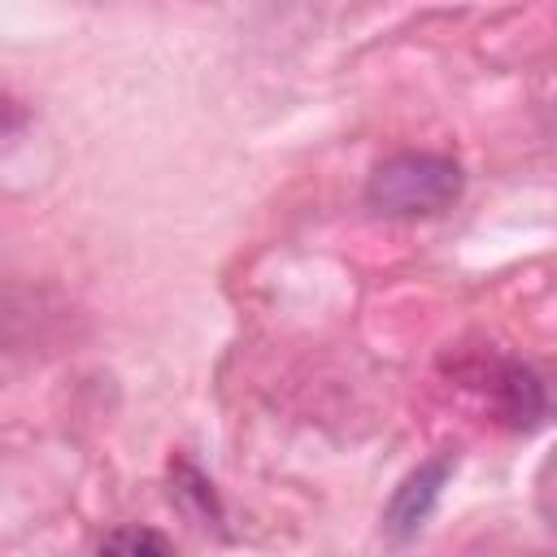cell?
Returning <instances> with one entry per match:
<instances>
[{
    "mask_svg": "<svg viewBox=\"0 0 557 557\" xmlns=\"http://www.w3.org/2000/svg\"><path fill=\"white\" fill-rule=\"evenodd\" d=\"M466 187V174L444 152H396L374 165L366 183L370 209L387 218H426L448 209Z\"/></svg>",
    "mask_w": 557,
    "mask_h": 557,
    "instance_id": "6da1fadb",
    "label": "cell"
},
{
    "mask_svg": "<svg viewBox=\"0 0 557 557\" xmlns=\"http://www.w3.org/2000/svg\"><path fill=\"white\" fill-rule=\"evenodd\" d=\"M448 474H453V457H448V453H440V457L422 461L418 470H409V474L400 479V487L392 492L387 509H383V531H387L392 540L418 535V531L426 527L431 509L440 505V492H444Z\"/></svg>",
    "mask_w": 557,
    "mask_h": 557,
    "instance_id": "7a4b0ae2",
    "label": "cell"
},
{
    "mask_svg": "<svg viewBox=\"0 0 557 557\" xmlns=\"http://www.w3.org/2000/svg\"><path fill=\"white\" fill-rule=\"evenodd\" d=\"M496 405H500V413H505L509 426L531 431V426L544 422V413H548L553 400H548L544 379H540L531 366L509 361V366H500V374H496Z\"/></svg>",
    "mask_w": 557,
    "mask_h": 557,
    "instance_id": "3957f363",
    "label": "cell"
},
{
    "mask_svg": "<svg viewBox=\"0 0 557 557\" xmlns=\"http://www.w3.org/2000/svg\"><path fill=\"white\" fill-rule=\"evenodd\" d=\"M96 557H174V544L144 522H122L113 531H104V540L96 544Z\"/></svg>",
    "mask_w": 557,
    "mask_h": 557,
    "instance_id": "277c9868",
    "label": "cell"
}]
</instances>
